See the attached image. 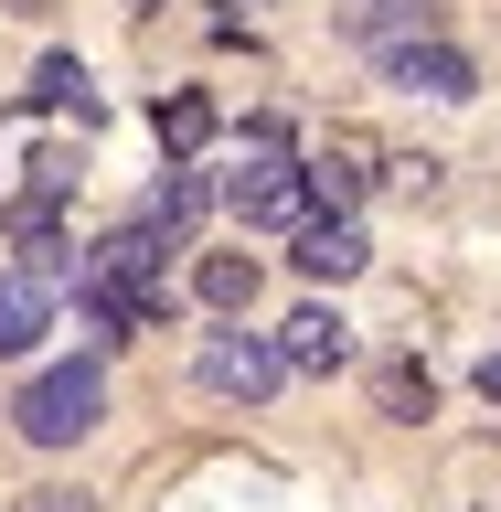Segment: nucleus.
Returning <instances> with one entry per match:
<instances>
[{
	"label": "nucleus",
	"mask_w": 501,
	"mask_h": 512,
	"mask_svg": "<svg viewBox=\"0 0 501 512\" xmlns=\"http://www.w3.org/2000/svg\"><path fill=\"white\" fill-rule=\"evenodd\" d=\"M96 416H107V363H96V352H75V363H43V374L11 395V427H22L32 448H75Z\"/></svg>",
	"instance_id": "nucleus-1"
},
{
	"label": "nucleus",
	"mask_w": 501,
	"mask_h": 512,
	"mask_svg": "<svg viewBox=\"0 0 501 512\" xmlns=\"http://www.w3.org/2000/svg\"><path fill=\"white\" fill-rule=\"evenodd\" d=\"M224 203L246 224H310V160H288V139L256 118L246 128V171L224 182Z\"/></svg>",
	"instance_id": "nucleus-2"
},
{
	"label": "nucleus",
	"mask_w": 501,
	"mask_h": 512,
	"mask_svg": "<svg viewBox=\"0 0 501 512\" xmlns=\"http://www.w3.org/2000/svg\"><path fill=\"white\" fill-rule=\"evenodd\" d=\"M192 374H203V395H224V406H267V395H278V374H288V352L224 320L214 342L192 352Z\"/></svg>",
	"instance_id": "nucleus-3"
},
{
	"label": "nucleus",
	"mask_w": 501,
	"mask_h": 512,
	"mask_svg": "<svg viewBox=\"0 0 501 512\" xmlns=\"http://www.w3.org/2000/svg\"><path fill=\"white\" fill-rule=\"evenodd\" d=\"M342 32L395 64L406 43H438V0H342Z\"/></svg>",
	"instance_id": "nucleus-4"
},
{
	"label": "nucleus",
	"mask_w": 501,
	"mask_h": 512,
	"mask_svg": "<svg viewBox=\"0 0 501 512\" xmlns=\"http://www.w3.org/2000/svg\"><path fill=\"white\" fill-rule=\"evenodd\" d=\"M278 352H288V374H342V363H352V331H342V310H288Z\"/></svg>",
	"instance_id": "nucleus-5"
},
{
	"label": "nucleus",
	"mask_w": 501,
	"mask_h": 512,
	"mask_svg": "<svg viewBox=\"0 0 501 512\" xmlns=\"http://www.w3.org/2000/svg\"><path fill=\"white\" fill-rule=\"evenodd\" d=\"M384 75H395L406 96H470V86H480V64L459 54V43H406V54L384 64Z\"/></svg>",
	"instance_id": "nucleus-6"
},
{
	"label": "nucleus",
	"mask_w": 501,
	"mask_h": 512,
	"mask_svg": "<svg viewBox=\"0 0 501 512\" xmlns=\"http://www.w3.org/2000/svg\"><path fill=\"white\" fill-rule=\"evenodd\" d=\"M203 203H214V182H203L192 160H171V171H160V182H150V203H139V224H160V235L182 246L192 224H203Z\"/></svg>",
	"instance_id": "nucleus-7"
},
{
	"label": "nucleus",
	"mask_w": 501,
	"mask_h": 512,
	"mask_svg": "<svg viewBox=\"0 0 501 512\" xmlns=\"http://www.w3.org/2000/svg\"><path fill=\"white\" fill-rule=\"evenodd\" d=\"M43 331H54V288L43 278H0V363H22Z\"/></svg>",
	"instance_id": "nucleus-8"
},
{
	"label": "nucleus",
	"mask_w": 501,
	"mask_h": 512,
	"mask_svg": "<svg viewBox=\"0 0 501 512\" xmlns=\"http://www.w3.org/2000/svg\"><path fill=\"white\" fill-rule=\"evenodd\" d=\"M299 267H310V278H352V267H363V224L352 214H310L299 224Z\"/></svg>",
	"instance_id": "nucleus-9"
},
{
	"label": "nucleus",
	"mask_w": 501,
	"mask_h": 512,
	"mask_svg": "<svg viewBox=\"0 0 501 512\" xmlns=\"http://www.w3.org/2000/svg\"><path fill=\"white\" fill-rule=\"evenodd\" d=\"M192 288H203V310H256V256H203V267H192Z\"/></svg>",
	"instance_id": "nucleus-10"
},
{
	"label": "nucleus",
	"mask_w": 501,
	"mask_h": 512,
	"mask_svg": "<svg viewBox=\"0 0 501 512\" xmlns=\"http://www.w3.org/2000/svg\"><path fill=\"white\" fill-rule=\"evenodd\" d=\"M22 96H32V107H75V118H96V96H86V64H75V54H43Z\"/></svg>",
	"instance_id": "nucleus-11"
},
{
	"label": "nucleus",
	"mask_w": 501,
	"mask_h": 512,
	"mask_svg": "<svg viewBox=\"0 0 501 512\" xmlns=\"http://www.w3.org/2000/svg\"><path fill=\"white\" fill-rule=\"evenodd\" d=\"M203 139H214V96H171V107H160V150H171V160H192V150H203Z\"/></svg>",
	"instance_id": "nucleus-12"
},
{
	"label": "nucleus",
	"mask_w": 501,
	"mask_h": 512,
	"mask_svg": "<svg viewBox=\"0 0 501 512\" xmlns=\"http://www.w3.org/2000/svg\"><path fill=\"white\" fill-rule=\"evenodd\" d=\"M352 192H363V160H352V150L310 160V203H320V214H352Z\"/></svg>",
	"instance_id": "nucleus-13"
},
{
	"label": "nucleus",
	"mask_w": 501,
	"mask_h": 512,
	"mask_svg": "<svg viewBox=\"0 0 501 512\" xmlns=\"http://www.w3.org/2000/svg\"><path fill=\"white\" fill-rule=\"evenodd\" d=\"M384 406H395V416H427V374H384Z\"/></svg>",
	"instance_id": "nucleus-14"
},
{
	"label": "nucleus",
	"mask_w": 501,
	"mask_h": 512,
	"mask_svg": "<svg viewBox=\"0 0 501 512\" xmlns=\"http://www.w3.org/2000/svg\"><path fill=\"white\" fill-rule=\"evenodd\" d=\"M22 512H86V502H75V491H32Z\"/></svg>",
	"instance_id": "nucleus-15"
},
{
	"label": "nucleus",
	"mask_w": 501,
	"mask_h": 512,
	"mask_svg": "<svg viewBox=\"0 0 501 512\" xmlns=\"http://www.w3.org/2000/svg\"><path fill=\"white\" fill-rule=\"evenodd\" d=\"M480 395H501V352H491V363H480Z\"/></svg>",
	"instance_id": "nucleus-16"
},
{
	"label": "nucleus",
	"mask_w": 501,
	"mask_h": 512,
	"mask_svg": "<svg viewBox=\"0 0 501 512\" xmlns=\"http://www.w3.org/2000/svg\"><path fill=\"white\" fill-rule=\"evenodd\" d=\"M139 11H150V0H139Z\"/></svg>",
	"instance_id": "nucleus-17"
}]
</instances>
